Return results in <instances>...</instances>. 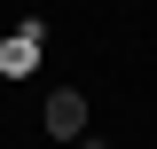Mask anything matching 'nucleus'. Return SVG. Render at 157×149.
<instances>
[{"mask_svg":"<svg viewBox=\"0 0 157 149\" xmlns=\"http://www.w3.org/2000/svg\"><path fill=\"white\" fill-rule=\"evenodd\" d=\"M39 47H47V24L24 16L16 32L0 39V78H32V71H39Z\"/></svg>","mask_w":157,"mask_h":149,"instance_id":"f257e3e1","label":"nucleus"},{"mask_svg":"<svg viewBox=\"0 0 157 149\" xmlns=\"http://www.w3.org/2000/svg\"><path fill=\"white\" fill-rule=\"evenodd\" d=\"M47 133H55V141H78V133H86V94H78V86H55V94H47Z\"/></svg>","mask_w":157,"mask_h":149,"instance_id":"f03ea898","label":"nucleus"}]
</instances>
